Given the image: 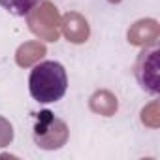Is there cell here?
<instances>
[{
	"instance_id": "cell-4",
	"label": "cell",
	"mask_w": 160,
	"mask_h": 160,
	"mask_svg": "<svg viewBox=\"0 0 160 160\" xmlns=\"http://www.w3.org/2000/svg\"><path fill=\"white\" fill-rule=\"evenodd\" d=\"M38 4H40V0H0V6L6 12H10L12 15H17V17L30 13Z\"/></svg>"
},
{
	"instance_id": "cell-2",
	"label": "cell",
	"mask_w": 160,
	"mask_h": 160,
	"mask_svg": "<svg viewBox=\"0 0 160 160\" xmlns=\"http://www.w3.org/2000/svg\"><path fill=\"white\" fill-rule=\"evenodd\" d=\"M32 136H34V143L40 149L55 151V149H60L66 143L68 128L60 119H57L51 111L45 109V111L38 113Z\"/></svg>"
},
{
	"instance_id": "cell-1",
	"label": "cell",
	"mask_w": 160,
	"mask_h": 160,
	"mask_svg": "<svg viewBox=\"0 0 160 160\" xmlns=\"http://www.w3.org/2000/svg\"><path fill=\"white\" fill-rule=\"evenodd\" d=\"M30 96L40 104L58 102L68 91V73L57 60H43L36 64L28 75Z\"/></svg>"
},
{
	"instance_id": "cell-3",
	"label": "cell",
	"mask_w": 160,
	"mask_h": 160,
	"mask_svg": "<svg viewBox=\"0 0 160 160\" xmlns=\"http://www.w3.org/2000/svg\"><path fill=\"white\" fill-rule=\"evenodd\" d=\"M136 79L143 91L158 94V49H143L136 60L134 68Z\"/></svg>"
}]
</instances>
